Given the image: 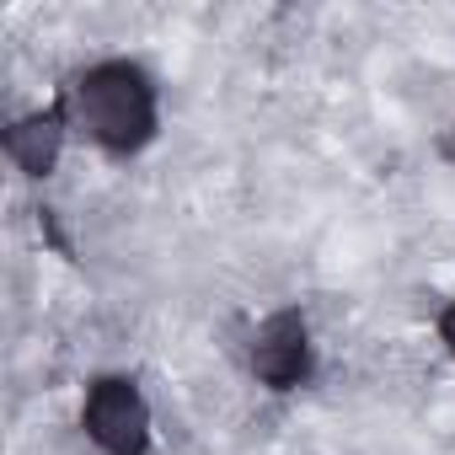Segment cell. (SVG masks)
<instances>
[{
    "label": "cell",
    "mask_w": 455,
    "mask_h": 455,
    "mask_svg": "<svg viewBox=\"0 0 455 455\" xmlns=\"http://www.w3.org/2000/svg\"><path fill=\"white\" fill-rule=\"evenodd\" d=\"M86 428L108 455H140L150 439V412L129 380H97L86 402Z\"/></svg>",
    "instance_id": "7a4b0ae2"
},
{
    "label": "cell",
    "mask_w": 455,
    "mask_h": 455,
    "mask_svg": "<svg viewBox=\"0 0 455 455\" xmlns=\"http://www.w3.org/2000/svg\"><path fill=\"white\" fill-rule=\"evenodd\" d=\"M252 370L268 386H295L306 375V327H300L295 311H279V316L263 322L258 348H252Z\"/></svg>",
    "instance_id": "3957f363"
},
{
    "label": "cell",
    "mask_w": 455,
    "mask_h": 455,
    "mask_svg": "<svg viewBox=\"0 0 455 455\" xmlns=\"http://www.w3.org/2000/svg\"><path fill=\"white\" fill-rule=\"evenodd\" d=\"M76 102H81V118L86 129L108 145V150H134L145 145V134L156 129V97H150V81L129 65H102L92 70L81 86H76Z\"/></svg>",
    "instance_id": "6da1fadb"
},
{
    "label": "cell",
    "mask_w": 455,
    "mask_h": 455,
    "mask_svg": "<svg viewBox=\"0 0 455 455\" xmlns=\"http://www.w3.org/2000/svg\"><path fill=\"white\" fill-rule=\"evenodd\" d=\"M444 343H450V348H455V306H450V311H444Z\"/></svg>",
    "instance_id": "5b68a950"
},
{
    "label": "cell",
    "mask_w": 455,
    "mask_h": 455,
    "mask_svg": "<svg viewBox=\"0 0 455 455\" xmlns=\"http://www.w3.org/2000/svg\"><path fill=\"white\" fill-rule=\"evenodd\" d=\"M6 150H12V161H17L22 172H49L54 156H60V118L49 113V118L17 124V129L6 134Z\"/></svg>",
    "instance_id": "277c9868"
}]
</instances>
